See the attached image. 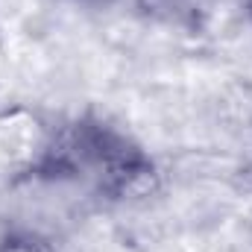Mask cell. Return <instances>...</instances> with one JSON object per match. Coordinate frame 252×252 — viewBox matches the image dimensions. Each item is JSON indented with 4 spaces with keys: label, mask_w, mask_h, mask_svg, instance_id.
I'll list each match as a JSON object with an SVG mask.
<instances>
[{
    "label": "cell",
    "mask_w": 252,
    "mask_h": 252,
    "mask_svg": "<svg viewBox=\"0 0 252 252\" xmlns=\"http://www.w3.org/2000/svg\"><path fill=\"white\" fill-rule=\"evenodd\" d=\"M0 252H59L56 244L30 226H12L0 235Z\"/></svg>",
    "instance_id": "obj_3"
},
{
    "label": "cell",
    "mask_w": 252,
    "mask_h": 252,
    "mask_svg": "<svg viewBox=\"0 0 252 252\" xmlns=\"http://www.w3.org/2000/svg\"><path fill=\"white\" fill-rule=\"evenodd\" d=\"M30 179L82 188L106 199H126L153 188L156 161L121 126L100 115H79L47 138L30 164Z\"/></svg>",
    "instance_id": "obj_1"
},
{
    "label": "cell",
    "mask_w": 252,
    "mask_h": 252,
    "mask_svg": "<svg viewBox=\"0 0 252 252\" xmlns=\"http://www.w3.org/2000/svg\"><path fill=\"white\" fill-rule=\"evenodd\" d=\"M217 6L220 0H132V9L141 21L188 35L202 32L211 24Z\"/></svg>",
    "instance_id": "obj_2"
},
{
    "label": "cell",
    "mask_w": 252,
    "mask_h": 252,
    "mask_svg": "<svg viewBox=\"0 0 252 252\" xmlns=\"http://www.w3.org/2000/svg\"><path fill=\"white\" fill-rule=\"evenodd\" d=\"M76 3H82V6H94V9H103V6H112L115 0H76Z\"/></svg>",
    "instance_id": "obj_4"
},
{
    "label": "cell",
    "mask_w": 252,
    "mask_h": 252,
    "mask_svg": "<svg viewBox=\"0 0 252 252\" xmlns=\"http://www.w3.org/2000/svg\"><path fill=\"white\" fill-rule=\"evenodd\" d=\"M241 9H244V15H247V21L252 24V0H241Z\"/></svg>",
    "instance_id": "obj_5"
}]
</instances>
